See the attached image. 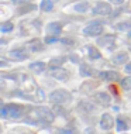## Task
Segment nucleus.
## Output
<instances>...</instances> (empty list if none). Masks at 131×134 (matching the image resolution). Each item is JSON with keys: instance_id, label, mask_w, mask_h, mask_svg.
I'll use <instances>...</instances> for the list:
<instances>
[{"instance_id": "20", "label": "nucleus", "mask_w": 131, "mask_h": 134, "mask_svg": "<svg viewBox=\"0 0 131 134\" xmlns=\"http://www.w3.org/2000/svg\"><path fill=\"white\" fill-rule=\"evenodd\" d=\"M66 61V58L65 57H61V58H56V59H52L49 62V68L52 69V68H58V66H61V64L62 62H65Z\"/></svg>"}, {"instance_id": "25", "label": "nucleus", "mask_w": 131, "mask_h": 134, "mask_svg": "<svg viewBox=\"0 0 131 134\" xmlns=\"http://www.w3.org/2000/svg\"><path fill=\"white\" fill-rule=\"evenodd\" d=\"M44 41H45L47 44H52V42L58 41V40H56V35H48V37H45V40H44Z\"/></svg>"}, {"instance_id": "21", "label": "nucleus", "mask_w": 131, "mask_h": 134, "mask_svg": "<svg viewBox=\"0 0 131 134\" xmlns=\"http://www.w3.org/2000/svg\"><path fill=\"white\" fill-rule=\"evenodd\" d=\"M121 88L124 90H130L131 89V76H127L121 81Z\"/></svg>"}, {"instance_id": "23", "label": "nucleus", "mask_w": 131, "mask_h": 134, "mask_svg": "<svg viewBox=\"0 0 131 134\" xmlns=\"http://www.w3.org/2000/svg\"><path fill=\"white\" fill-rule=\"evenodd\" d=\"M14 28V26H13V23H3L2 24V27H0V30H2V32H9V31H12Z\"/></svg>"}, {"instance_id": "31", "label": "nucleus", "mask_w": 131, "mask_h": 134, "mask_svg": "<svg viewBox=\"0 0 131 134\" xmlns=\"http://www.w3.org/2000/svg\"><path fill=\"white\" fill-rule=\"evenodd\" d=\"M128 38H130V40H131V31H130V32H128Z\"/></svg>"}, {"instance_id": "1", "label": "nucleus", "mask_w": 131, "mask_h": 134, "mask_svg": "<svg viewBox=\"0 0 131 134\" xmlns=\"http://www.w3.org/2000/svg\"><path fill=\"white\" fill-rule=\"evenodd\" d=\"M49 99L54 103H65L68 100H71V93L64 89H56L49 95Z\"/></svg>"}, {"instance_id": "30", "label": "nucleus", "mask_w": 131, "mask_h": 134, "mask_svg": "<svg viewBox=\"0 0 131 134\" xmlns=\"http://www.w3.org/2000/svg\"><path fill=\"white\" fill-rule=\"evenodd\" d=\"M109 2H111V3H114V4H121L124 0H109Z\"/></svg>"}, {"instance_id": "7", "label": "nucleus", "mask_w": 131, "mask_h": 134, "mask_svg": "<svg viewBox=\"0 0 131 134\" xmlns=\"http://www.w3.org/2000/svg\"><path fill=\"white\" fill-rule=\"evenodd\" d=\"M69 72L65 71V69H61L59 66L58 68H52V71H51V76L55 78V79H59V81H65V79L68 78Z\"/></svg>"}, {"instance_id": "3", "label": "nucleus", "mask_w": 131, "mask_h": 134, "mask_svg": "<svg viewBox=\"0 0 131 134\" xmlns=\"http://www.w3.org/2000/svg\"><path fill=\"white\" fill-rule=\"evenodd\" d=\"M103 32V26L99 23H92L87 27L83 28V34L85 35H90V37H96V35H100Z\"/></svg>"}, {"instance_id": "14", "label": "nucleus", "mask_w": 131, "mask_h": 134, "mask_svg": "<svg viewBox=\"0 0 131 134\" xmlns=\"http://www.w3.org/2000/svg\"><path fill=\"white\" fill-rule=\"evenodd\" d=\"M30 69L34 71L35 74H41L42 71H45V64L44 62H34L30 65Z\"/></svg>"}, {"instance_id": "15", "label": "nucleus", "mask_w": 131, "mask_h": 134, "mask_svg": "<svg viewBox=\"0 0 131 134\" xmlns=\"http://www.w3.org/2000/svg\"><path fill=\"white\" fill-rule=\"evenodd\" d=\"M87 55L92 58V59H99L101 57V54L99 52V49H96L94 47H87Z\"/></svg>"}, {"instance_id": "26", "label": "nucleus", "mask_w": 131, "mask_h": 134, "mask_svg": "<svg viewBox=\"0 0 131 134\" xmlns=\"http://www.w3.org/2000/svg\"><path fill=\"white\" fill-rule=\"evenodd\" d=\"M127 27H130V24H128V23H123V24H117V28H127Z\"/></svg>"}, {"instance_id": "16", "label": "nucleus", "mask_w": 131, "mask_h": 134, "mask_svg": "<svg viewBox=\"0 0 131 134\" xmlns=\"http://www.w3.org/2000/svg\"><path fill=\"white\" fill-rule=\"evenodd\" d=\"M114 40H116L114 35H106V37H103V38L99 40V44L103 45V47H110V45H109V42L114 44Z\"/></svg>"}, {"instance_id": "5", "label": "nucleus", "mask_w": 131, "mask_h": 134, "mask_svg": "<svg viewBox=\"0 0 131 134\" xmlns=\"http://www.w3.org/2000/svg\"><path fill=\"white\" fill-rule=\"evenodd\" d=\"M93 13L99 14V16H107V14L111 13V7L109 3H99V4L93 9Z\"/></svg>"}, {"instance_id": "28", "label": "nucleus", "mask_w": 131, "mask_h": 134, "mask_svg": "<svg viewBox=\"0 0 131 134\" xmlns=\"http://www.w3.org/2000/svg\"><path fill=\"white\" fill-rule=\"evenodd\" d=\"M61 41H62L64 44H69V45H72V44H73V42H72L71 40H68V38H64V40H61Z\"/></svg>"}, {"instance_id": "12", "label": "nucleus", "mask_w": 131, "mask_h": 134, "mask_svg": "<svg viewBox=\"0 0 131 134\" xmlns=\"http://www.w3.org/2000/svg\"><path fill=\"white\" fill-rule=\"evenodd\" d=\"M127 59H128V54H127V52H120L116 57H113V64L123 65V64L127 62Z\"/></svg>"}, {"instance_id": "6", "label": "nucleus", "mask_w": 131, "mask_h": 134, "mask_svg": "<svg viewBox=\"0 0 131 134\" xmlns=\"http://www.w3.org/2000/svg\"><path fill=\"white\" fill-rule=\"evenodd\" d=\"M100 127L103 129V130H110V129H113V117H111V114L104 113L103 116H101Z\"/></svg>"}, {"instance_id": "22", "label": "nucleus", "mask_w": 131, "mask_h": 134, "mask_svg": "<svg viewBox=\"0 0 131 134\" xmlns=\"http://www.w3.org/2000/svg\"><path fill=\"white\" fill-rule=\"evenodd\" d=\"M127 129H128V124H127L123 119H117V130L118 131H124Z\"/></svg>"}, {"instance_id": "13", "label": "nucleus", "mask_w": 131, "mask_h": 134, "mask_svg": "<svg viewBox=\"0 0 131 134\" xmlns=\"http://www.w3.org/2000/svg\"><path fill=\"white\" fill-rule=\"evenodd\" d=\"M92 74H97V72L93 71L90 66H87L86 64L81 65V75H82V76H92Z\"/></svg>"}, {"instance_id": "4", "label": "nucleus", "mask_w": 131, "mask_h": 134, "mask_svg": "<svg viewBox=\"0 0 131 134\" xmlns=\"http://www.w3.org/2000/svg\"><path fill=\"white\" fill-rule=\"evenodd\" d=\"M37 114L41 120L47 121V123H52L54 119H55V116H54L52 111L48 110V109H45V107H37Z\"/></svg>"}, {"instance_id": "9", "label": "nucleus", "mask_w": 131, "mask_h": 134, "mask_svg": "<svg viewBox=\"0 0 131 134\" xmlns=\"http://www.w3.org/2000/svg\"><path fill=\"white\" fill-rule=\"evenodd\" d=\"M47 31H48L49 35H58L61 31H62V26L59 23H49L47 26Z\"/></svg>"}, {"instance_id": "19", "label": "nucleus", "mask_w": 131, "mask_h": 134, "mask_svg": "<svg viewBox=\"0 0 131 134\" xmlns=\"http://www.w3.org/2000/svg\"><path fill=\"white\" fill-rule=\"evenodd\" d=\"M75 10L79 13H85L89 10V3L87 2H82V3H78V4L75 6Z\"/></svg>"}, {"instance_id": "17", "label": "nucleus", "mask_w": 131, "mask_h": 134, "mask_svg": "<svg viewBox=\"0 0 131 134\" xmlns=\"http://www.w3.org/2000/svg\"><path fill=\"white\" fill-rule=\"evenodd\" d=\"M28 47H30V48H31L34 52H35V51H41V49L44 48L42 42L39 41V40H34L32 42H30V44H28Z\"/></svg>"}, {"instance_id": "18", "label": "nucleus", "mask_w": 131, "mask_h": 134, "mask_svg": "<svg viewBox=\"0 0 131 134\" xmlns=\"http://www.w3.org/2000/svg\"><path fill=\"white\" fill-rule=\"evenodd\" d=\"M52 7H54L52 0H42V3H41V10L42 12H51Z\"/></svg>"}, {"instance_id": "8", "label": "nucleus", "mask_w": 131, "mask_h": 134, "mask_svg": "<svg viewBox=\"0 0 131 134\" xmlns=\"http://www.w3.org/2000/svg\"><path fill=\"white\" fill-rule=\"evenodd\" d=\"M99 78L104 79V81H117L118 74L114 71H104V72H99Z\"/></svg>"}, {"instance_id": "10", "label": "nucleus", "mask_w": 131, "mask_h": 134, "mask_svg": "<svg viewBox=\"0 0 131 134\" xmlns=\"http://www.w3.org/2000/svg\"><path fill=\"white\" fill-rule=\"evenodd\" d=\"M94 100L96 102H99L101 106H107L109 103H110V96L107 95V93H101V92H99V93H96L94 95Z\"/></svg>"}, {"instance_id": "27", "label": "nucleus", "mask_w": 131, "mask_h": 134, "mask_svg": "<svg viewBox=\"0 0 131 134\" xmlns=\"http://www.w3.org/2000/svg\"><path fill=\"white\" fill-rule=\"evenodd\" d=\"M27 2H30V0H13L14 4H21V3H27Z\"/></svg>"}, {"instance_id": "11", "label": "nucleus", "mask_w": 131, "mask_h": 134, "mask_svg": "<svg viewBox=\"0 0 131 134\" xmlns=\"http://www.w3.org/2000/svg\"><path fill=\"white\" fill-rule=\"evenodd\" d=\"M9 55H10V58H14V59H27L28 58L25 51L21 48H16V49H13V51H10Z\"/></svg>"}, {"instance_id": "29", "label": "nucleus", "mask_w": 131, "mask_h": 134, "mask_svg": "<svg viewBox=\"0 0 131 134\" xmlns=\"http://www.w3.org/2000/svg\"><path fill=\"white\" fill-rule=\"evenodd\" d=\"M126 72L127 74H131V62L126 65Z\"/></svg>"}, {"instance_id": "24", "label": "nucleus", "mask_w": 131, "mask_h": 134, "mask_svg": "<svg viewBox=\"0 0 131 134\" xmlns=\"http://www.w3.org/2000/svg\"><path fill=\"white\" fill-rule=\"evenodd\" d=\"M35 6L34 4H30V6H24V9H19V13H27V12H31L34 10Z\"/></svg>"}, {"instance_id": "2", "label": "nucleus", "mask_w": 131, "mask_h": 134, "mask_svg": "<svg viewBox=\"0 0 131 134\" xmlns=\"http://www.w3.org/2000/svg\"><path fill=\"white\" fill-rule=\"evenodd\" d=\"M24 106H21V104H17V103H10L6 106V113L7 116H10V117L13 119H19L23 116L24 113Z\"/></svg>"}]
</instances>
